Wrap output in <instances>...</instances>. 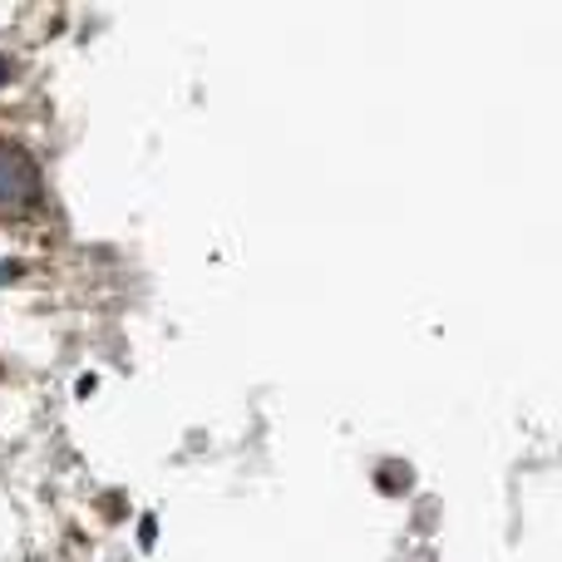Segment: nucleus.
I'll list each match as a JSON object with an SVG mask.
<instances>
[{
	"label": "nucleus",
	"mask_w": 562,
	"mask_h": 562,
	"mask_svg": "<svg viewBox=\"0 0 562 562\" xmlns=\"http://www.w3.org/2000/svg\"><path fill=\"white\" fill-rule=\"evenodd\" d=\"M40 203V168L20 144L0 138V217H25Z\"/></svg>",
	"instance_id": "nucleus-1"
},
{
	"label": "nucleus",
	"mask_w": 562,
	"mask_h": 562,
	"mask_svg": "<svg viewBox=\"0 0 562 562\" xmlns=\"http://www.w3.org/2000/svg\"><path fill=\"white\" fill-rule=\"evenodd\" d=\"M5 79H10V65H5V59H0V85H5Z\"/></svg>",
	"instance_id": "nucleus-2"
}]
</instances>
